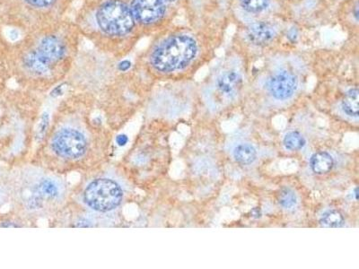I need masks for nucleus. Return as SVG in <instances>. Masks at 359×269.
Here are the masks:
<instances>
[{
	"label": "nucleus",
	"instance_id": "f257e3e1",
	"mask_svg": "<svg viewBox=\"0 0 359 269\" xmlns=\"http://www.w3.org/2000/svg\"><path fill=\"white\" fill-rule=\"evenodd\" d=\"M82 41L75 22L66 18L22 34L14 41L15 62L31 81L51 83L72 69Z\"/></svg>",
	"mask_w": 359,
	"mask_h": 269
},
{
	"label": "nucleus",
	"instance_id": "f03ea898",
	"mask_svg": "<svg viewBox=\"0 0 359 269\" xmlns=\"http://www.w3.org/2000/svg\"><path fill=\"white\" fill-rule=\"evenodd\" d=\"M73 21L94 49L118 60L130 55L143 38L129 0H81Z\"/></svg>",
	"mask_w": 359,
	"mask_h": 269
},
{
	"label": "nucleus",
	"instance_id": "7ed1b4c3",
	"mask_svg": "<svg viewBox=\"0 0 359 269\" xmlns=\"http://www.w3.org/2000/svg\"><path fill=\"white\" fill-rule=\"evenodd\" d=\"M198 47L194 38L184 34L165 35L150 45L142 59L147 67L159 74L184 69L196 57Z\"/></svg>",
	"mask_w": 359,
	"mask_h": 269
},
{
	"label": "nucleus",
	"instance_id": "20e7f679",
	"mask_svg": "<svg viewBox=\"0 0 359 269\" xmlns=\"http://www.w3.org/2000/svg\"><path fill=\"white\" fill-rule=\"evenodd\" d=\"M76 0H13L11 29L21 35L67 18Z\"/></svg>",
	"mask_w": 359,
	"mask_h": 269
},
{
	"label": "nucleus",
	"instance_id": "39448f33",
	"mask_svg": "<svg viewBox=\"0 0 359 269\" xmlns=\"http://www.w3.org/2000/svg\"><path fill=\"white\" fill-rule=\"evenodd\" d=\"M131 12L143 37L161 27L168 15V4L163 0H129Z\"/></svg>",
	"mask_w": 359,
	"mask_h": 269
},
{
	"label": "nucleus",
	"instance_id": "423d86ee",
	"mask_svg": "<svg viewBox=\"0 0 359 269\" xmlns=\"http://www.w3.org/2000/svg\"><path fill=\"white\" fill-rule=\"evenodd\" d=\"M123 192L120 185L109 179H99L86 188L84 198L89 207L99 212L115 209L123 200Z\"/></svg>",
	"mask_w": 359,
	"mask_h": 269
},
{
	"label": "nucleus",
	"instance_id": "0eeeda50",
	"mask_svg": "<svg viewBox=\"0 0 359 269\" xmlns=\"http://www.w3.org/2000/svg\"><path fill=\"white\" fill-rule=\"evenodd\" d=\"M53 149L60 156L76 159L84 155L86 142L84 136L79 131L63 130L54 136Z\"/></svg>",
	"mask_w": 359,
	"mask_h": 269
},
{
	"label": "nucleus",
	"instance_id": "6e6552de",
	"mask_svg": "<svg viewBox=\"0 0 359 269\" xmlns=\"http://www.w3.org/2000/svg\"><path fill=\"white\" fill-rule=\"evenodd\" d=\"M297 88V79L290 72L280 71L269 79V91L277 100H287L290 98Z\"/></svg>",
	"mask_w": 359,
	"mask_h": 269
},
{
	"label": "nucleus",
	"instance_id": "1a4fd4ad",
	"mask_svg": "<svg viewBox=\"0 0 359 269\" xmlns=\"http://www.w3.org/2000/svg\"><path fill=\"white\" fill-rule=\"evenodd\" d=\"M274 28L264 22H258L252 24L247 31V36L251 43L256 45H262L269 43L275 37Z\"/></svg>",
	"mask_w": 359,
	"mask_h": 269
},
{
	"label": "nucleus",
	"instance_id": "9d476101",
	"mask_svg": "<svg viewBox=\"0 0 359 269\" xmlns=\"http://www.w3.org/2000/svg\"><path fill=\"white\" fill-rule=\"evenodd\" d=\"M242 76L236 71L224 72L217 80V88L224 95L232 96L242 85Z\"/></svg>",
	"mask_w": 359,
	"mask_h": 269
},
{
	"label": "nucleus",
	"instance_id": "9b49d317",
	"mask_svg": "<svg viewBox=\"0 0 359 269\" xmlns=\"http://www.w3.org/2000/svg\"><path fill=\"white\" fill-rule=\"evenodd\" d=\"M311 168L317 174H325L331 172L334 165L332 156L327 152L314 153L310 160Z\"/></svg>",
	"mask_w": 359,
	"mask_h": 269
},
{
	"label": "nucleus",
	"instance_id": "f8f14e48",
	"mask_svg": "<svg viewBox=\"0 0 359 269\" xmlns=\"http://www.w3.org/2000/svg\"><path fill=\"white\" fill-rule=\"evenodd\" d=\"M359 94L358 88H352L347 92L341 102L343 112L352 118L358 117Z\"/></svg>",
	"mask_w": 359,
	"mask_h": 269
},
{
	"label": "nucleus",
	"instance_id": "ddd939ff",
	"mask_svg": "<svg viewBox=\"0 0 359 269\" xmlns=\"http://www.w3.org/2000/svg\"><path fill=\"white\" fill-rule=\"evenodd\" d=\"M233 157L241 165H251L257 158V151L250 144H241L233 150Z\"/></svg>",
	"mask_w": 359,
	"mask_h": 269
},
{
	"label": "nucleus",
	"instance_id": "4468645a",
	"mask_svg": "<svg viewBox=\"0 0 359 269\" xmlns=\"http://www.w3.org/2000/svg\"><path fill=\"white\" fill-rule=\"evenodd\" d=\"M345 220L342 214L337 210H329L323 213L320 217V223L323 227L328 228H338L344 224Z\"/></svg>",
	"mask_w": 359,
	"mask_h": 269
},
{
	"label": "nucleus",
	"instance_id": "2eb2a0df",
	"mask_svg": "<svg viewBox=\"0 0 359 269\" xmlns=\"http://www.w3.org/2000/svg\"><path fill=\"white\" fill-rule=\"evenodd\" d=\"M283 143L285 147L290 151H298V150L304 149L306 141L302 134L297 131H291L285 136Z\"/></svg>",
	"mask_w": 359,
	"mask_h": 269
},
{
	"label": "nucleus",
	"instance_id": "dca6fc26",
	"mask_svg": "<svg viewBox=\"0 0 359 269\" xmlns=\"http://www.w3.org/2000/svg\"><path fill=\"white\" fill-rule=\"evenodd\" d=\"M278 202H280L282 207L286 208V209H291L297 203V198L296 194L290 188H284L282 190L278 196Z\"/></svg>",
	"mask_w": 359,
	"mask_h": 269
},
{
	"label": "nucleus",
	"instance_id": "f3484780",
	"mask_svg": "<svg viewBox=\"0 0 359 269\" xmlns=\"http://www.w3.org/2000/svg\"><path fill=\"white\" fill-rule=\"evenodd\" d=\"M243 9L251 13L264 11L268 8L269 0H240Z\"/></svg>",
	"mask_w": 359,
	"mask_h": 269
},
{
	"label": "nucleus",
	"instance_id": "a211bd4d",
	"mask_svg": "<svg viewBox=\"0 0 359 269\" xmlns=\"http://www.w3.org/2000/svg\"><path fill=\"white\" fill-rule=\"evenodd\" d=\"M37 191L41 196L46 198H55L59 193L56 184L49 179H44L41 181L37 187Z\"/></svg>",
	"mask_w": 359,
	"mask_h": 269
},
{
	"label": "nucleus",
	"instance_id": "6ab92c4d",
	"mask_svg": "<svg viewBox=\"0 0 359 269\" xmlns=\"http://www.w3.org/2000/svg\"><path fill=\"white\" fill-rule=\"evenodd\" d=\"M48 126H49V114L45 112V113L43 114V116H41L39 129H38L37 131L38 139H43L45 132H46Z\"/></svg>",
	"mask_w": 359,
	"mask_h": 269
},
{
	"label": "nucleus",
	"instance_id": "aec40b11",
	"mask_svg": "<svg viewBox=\"0 0 359 269\" xmlns=\"http://www.w3.org/2000/svg\"><path fill=\"white\" fill-rule=\"evenodd\" d=\"M128 141H129V139H128V137L125 136V134H121V136H118L116 139L118 145L121 146L126 145Z\"/></svg>",
	"mask_w": 359,
	"mask_h": 269
},
{
	"label": "nucleus",
	"instance_id": "412c9836",
	"mask_svg": "<svg viewBox=\"0 0 359 269\" xmlns=\"http://www.w3.org/2000/svg\"><path fill=\"white\" fill-rule=\"evenodd\" d=\"M288 39L291 41H296L297 38V31L296 28H292L287 34Z\"/></svg>",
	"mask_w": 359,
	"mask_h": 269
},
{
	"label": "nucleus",
	"instance_id": "4be33fe9",
	"mask_svg": "<svg viewBox=\"0 0 359 269\" xmlns=\"http://www.w3.org/2000/svg\"><path fill=\"white\" fill-rule=\"evenodd\" d=\"M251 216L253 217V219H259V217L262 216V211L259 209V207H255L251 211Z\"/></svg>",
	"mask_w": 359,
	"mask_h": 269
},
{
	"label": "nucleus",
	"instance_id": "5701e85b",
	"mask_svg": "<svg viewBox=\"0 0 359 269\" xmlns=\"http://www.w3.org/2000/svg\"><path fill=\"white\" fill-rule=\"evenodd\" d=\"M163 1H165L166 3V4H172V3H175L176 1H177V0H163Z\"/></svg>",
	"mask_w": 359,
	"mask_h": 269
},
{
	"label": "nucleus",
	"instance_id": "b1692460",
	"mask_svg": "<svg viewBox=\"0 0 359 269\" xmlns=\"http://www.w3.org/2000/svg\"><path fill=\"white\" fill-rule=\"evenodd\" d=\"M355 200H358V188H355Z\"/></svg>",
	"mask_w": 359,
	"mask_h": 269
}]
</instances>
